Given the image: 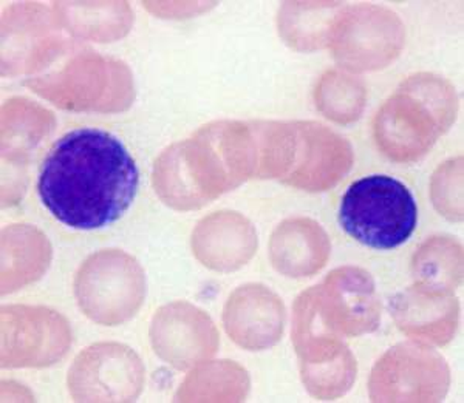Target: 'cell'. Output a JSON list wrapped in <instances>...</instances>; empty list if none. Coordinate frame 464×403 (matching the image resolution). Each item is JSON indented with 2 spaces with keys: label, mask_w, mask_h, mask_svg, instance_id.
<instances>
[{
  "label": "cell",
  "mask_w": 464,
  "mask_h": 403,
  "mask_svg": "<svg viewBox=\"0 0 464 403\" xmlns=\"http://www.w3.org/2000/svg\"><path fill=\"white\" fill-rule=\"evenodd\" d=\"M137 163L118 138L78 129L59 139L44 159L37 192L56 220L76 231L115 223L137 195Z\"/></svg>",
  "instance_id": "cell-1"
},
{
  "label": "cell",
  "mask_w": 464,
  "mask_h": 403,
  "mask_svg": "<svg viewBox=\"0 0 464 403\" xmlns=\"http://www.w3.org/2000/svg\"><path fill=\"white\" fill-rule=\"evenodd\" d=\"M257 150L251 124L216 122L169 147L157 159L153 184L175 209H200L212 199L256 178Z\"/></svg>",
  "instance_id": "cell-2"
},
{
  "label": "cell",
  "mask_w": 464,
  "mask_h": 403,
  "mask_svg": "<svg viewBox=\"0 0 464 403\" xmlns=\"http://www.w3.org/2000/svg\"><path fill=\"white\" fill-rule=\"evenodd\" d=\"M256 178H277L297 189L322 192L339 183L353 164L343 138L316 122H254Z\"/></svg>",
  "instance_id": "cell-3"
},
{
  "label": "cell",
  "mask_w": 464,
  "mask_h": 403,
  "mask_svg": "<svg viewBox=\"0 0 464 403\" xmlns=\"http://www.w3.org/2000/svg\"><path fill=\"white\" fill-rule=\"evenodd\" d=\"M455 118L454 87L435 74H415L378 111L376 144L396 163H411L432 149Z\"/></svg>",
  "instance_id": "cell-4"
},
{
  "label": "cell",
  "mask_w": 464,
  "mask_h": 403,
  "mask_svg": "<svg viewBox=\"0 0 464 403\" xmlns=\"http://www.w3.org/2000/svg\"><path fill=\"white\" fill-rule=\"evenodd\" d=\"M381 303L372 275L358 267L333 271L295 304L293 341L367 334L380 326Z\"/></svg>",
  "instance_id": "cell-5"
},
{
  "label": "cell",
  "mask_w": 464,
  "mask_h": 403,
  "mask_svg": "<svg viewBox=\"0 0 464 403\" xmlns=\"http://www.w3.org/2000/svg\"><path fill=\"white\" fill-rule=\"evenodd\" d=\"M417 221V203L411 190L385 175L354 181L339 207L343 231L373 249L401 246L415 231Z\"/></svg>",
  "instance_id": "cell-6"
},
{
  "label": "cell",
  "mask_w": 464,
  "mask_h": 403,
  "mask_svg": "<svg viewBox=\"0 0 464 403\" xmlns=\"http://www.w3.org/2000/svg\"><path fill=\"white\" fill-rule=\"evenodd\" d=\"M39 95L63 109L120 111L133 98L132 74L126 65L95 53L81 54L61 72L28 82Z\"/></svg>",
  "instance_id": "cell-7"
},
{
  "label": "cell",
  "mask_w": 464,
  "mask_h": 403,
  "mask_svg": "<svg viewBox=\"0 0 464 403\" xmlns=\"http://www.w3.org/2000/svg\"><path fill=\"white\" fill-rule=\"evenodd\" d=\"M74 288L90 319L113 326L137 314L146 295V278L126 252L102 251L82 264Z\"/></svg>",
  "instance_id": "cell-8"
},
{
  "label": "cell",
  "mask_w": 464,
  "mask_h": 403,
  "mask_svg": "<svg viewBox=\"0 0 464 403\" xmlns=\"http://www.w3.org/2000/svg\"><path fill=\"white\" fill-rule=\"evenodd\" d=\"M406 28L395 13L382 6L343 8L333 26L334 58L345 69L372 72L387 67L401 53Z\"/></svg>",
  "instance_id": "cell-9"
},
{
  "label": "cell",
  "mask_w": 464,
  "mask_h": 403,
  "mask_svg": "<svg viewBox=\"0 0 464 403\" xmlns=\"http://www.w3.org/2000/svg\"><path fill=\"white\" fill-rule=\"evenodd\" d=\"M450 383L448 363L428 345L401 343L385 352L370 378L373 402H440Z\"/></svg>",
  "instance_id": "cell-10"
},
{
  "label": "cell",
  "mask_w": 464,
  "mask_h": 403,
  "mask_svg": "<svg viewBox=\"0 0 464 403\" xmlns=\"http://www.w3.org/2000/svg\"><path fill=\"white\" fill-rule=\"evenodd\" d=\"M152 341L164 360L185 369L217 351L218 334L203 311L188 303H172L155 315Z\"/></svg>",
  "instance_id": "cell-11"
},
{
  "label": "cell",
  "mask_w": 464,
  "mask_h": 403,
  "mask_svg": "<svg viewBox=\"0 0 464 403\" xmlns=\"http://www.w3.org/2000/svg\"><path fill=\"white\" fill-rule=\"evenodd\" d=\"M392 317L411 341L443 346L452 341L459 323L454 295L413 284L391 302Z\"/></svg>",
  "instance_id": "cell-12"
},
{
  "label": "cell",
  "mask_w": 464,
  "mask_h": 403,
  "mask_svg": "<svg viewBox=\"0 0 464 403\" xmlns=\"http://www.w3.org/2000/svg\"><path fill=\"white\" fill-rule=\"evenodd\" d=\"M225 326L232 341L246 350H265L284 332L285 309L276 293L262 284L238 288L227 300Z\"/></svg>",
  "instance_id": "cell-13"
},
{
  "label": "cell",
  "mask_w": 464,
  "mask_h": 403,
  "mask_svg": "<svg viewBox=\"0 0 464 403\" xmlns=\"http://www.w3.org/2000/svg\"><path fill=\"white\" fill-rule=\"evenodd\" d=\"M197 258L214 271H236L249 262L257 249V234L245 216L218 212L197 225L192 235Z\"/></svg>",
  "instance_id": "cell-14"
},
{
  "label": "cell",
  "mask_w": 464,
  "mask_h": 403,
  "mask_svg": "<svg viewBox=\"0 0 464 403\" xmlns=\"http://www.w3.org/2000/svg\"><path fill=\"white\" fill-rule=\"evenodd\" d=\"M330 241L321 225L306 218L286 220L269 241L273 266L286 277H308L325 266Z\"/></svg>",
  "instance_id": "cell-15"
},
{
  "label": "cell",
  "mask_w": 464,
  "mask_h": 403,
  "mask_svg": "<svg viewBox=\"0 0 464 403\" xmlns=\"http://www.w3.org/2000/svg\"><path fill=\"white\" fill-rule=\"evenodd\" d=\"M61 28L63 24L54 8L48 10L39 4L11 6L2 19L4 61L10 58L11 62L22 52L30 53L34 65L37 61H48L63 45V41L53 36Z\"/></svg>",
  "instance_id": "cell-16"
},
{
  "label": "cell",
  "mask_w": 464,
  "mask_h": 403,
  "mask_svg": "<svg viewBox=\"0 0 464 403\" xmlns=\"http://www.w3.org/2000/svg\"><path fill=\"white\" fill-rule=\"evenodd\" d=\"M101 374L102 402H129L137 398L143 388L144 369L137 354L122 345H98L81 356Z\"/></svg>",
  "instance_id": "cell-17"
},
{
  "label": "cell",
  "mask_w": 464,
  "mask_h": 403,
  "mask_svg": "<svg viewBox=\"0 0 464 403\" xmlns=\"http://www.w3.org/2000/svg\"><path fill=\"white\" fill-rule=\"evenodd\" d=\"M341 4H284L280 8V34L297 50L330 45Z\"/></svg>",
  "instance_id": "cell-18"
},
{
  "label": "cell",
  "mask_w": 464,
  "mask_h": 403,
  "mask_svg": "<svg viewBox=\"0 0 464 403\" xmlns=\"http://www.w3.org/2000/svg\"><path fill=\"white\" fill-rule=\"evenodd\" d=\"M411 271L422 288L452 293L463 277V249L449 236L429 238L415 254Z\"/></svg>",
  "instance_id": "cell-19"
},
{
  "label": "cell",
  "mask_w": 464,
  "mask_h": 403,
  "mask_svg": "<svg viewBox=\"0 0 464 403\" xmlns=\"http://www.w3.org/2000/svg\"><path fill=\"white\" fill-rule=\"evenodd\" d=\"M54 10L70 32L101 41L121 37L132 24L127 4H56Z\"/></svg>",
  "instance_id": "cell-20"
},
{
  "label": "cell",
  "mask_w": 464,
  "mask_h": 403,
  "mask_svg": "<svg viewBox=\"0 0 464 403\" xmlns=\"http://www.w3.org/2000/svg\"><path fill=\"white\" fill-rule=\"evenodd\" d=\"M367 93L358 79L341 73L338 70L322 76L316 89L317 109L328 120L347 124L358 120L364 110Z\"/></svg>",
  "instance_id": "cell-21"
},
{
  "label": "cell",
  "mask_w": 464,
  "mask_h": 403,
  "mask_svg": "<svg viewBox=\"0 0 464 403\" xmlns=\"http://www.w3.org/2000/svg\"><path fill=\"white\" fill-rule=\"evenodd\" d=\"M236 387L246 388V372L229 361H217L214 365L201 368L192 374V378L181 388L179 398L190 402L197 398L198 402H238L246 391ZM181 400V402H183Z\"/></svg>",
  "instance_id": "cell-22"
},
{
  "label": "cell",
  "mask_w": 464,
  "mask_h": 403,
  "mask_svg": "<svg viewBox=\"0 0 464 403\" xmlns=\"http://www.w3.org/2000/svg\"><path fill=\"white\" fill-rule=\"evenodd\" d=\"M433 205L449 220L463 218V159L457 158L440 166L433 175Z\"/></svg>",
  "instance_id": "cell-23"
}]
</instances>
